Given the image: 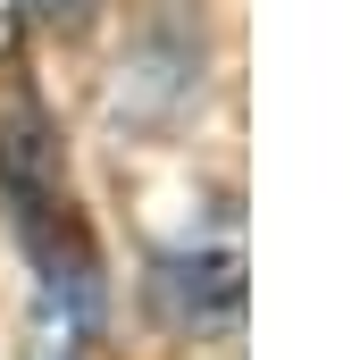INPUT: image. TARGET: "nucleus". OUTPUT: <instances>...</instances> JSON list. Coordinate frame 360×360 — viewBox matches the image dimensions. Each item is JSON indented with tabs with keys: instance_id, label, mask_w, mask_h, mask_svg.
Instances as JSON below:
<instances>
[{
	"instance_id": "nucleus-4",
	"label": "nucleus",
	"mask_w": 360,
	"mask_h": 360,
	"mask_svg": "<svg viewBox=\"0 0 360 360\" xmlns=\"http://www.w3.org/2000/svg\"><path fill=\"white\" fill-rule=\"evenodd\" d=\"M34 25V0H0V68H17V42Z\"/></svg>"
},
{
	"instance_id": "nucleus-1",
	"label": "nucleus",
	"mask_w": 360,
	"mask_h": 360,
	"mask_svg": "<svg viewBox=\"0 0 360 360\" xmlns=\"http://www.w3.org/2000/svg\"><path fill=\"white\" fill-rule=\"evenodd\" d=\"M0 201H8L17 243H25L34 276H42V302L59 319L92 327L101 319V252H92V226L76 210L59 134H51L42 101L17 84V68H0Z\"/></svg>"
},
{
	"instance_id": "nucleus-2",
	"label": "nucleus",
	"mask_w": 360,
	"mask_h": 360,
	"mask_svg": "<svg viewBox=\"0 0 360 360\" xmlns=\"http://www.w3.org/2000/svg\"><path fill=\"white\" fill-rule=\"evenodd\" d=\"M151 310L184 335H218L243 319V235L235 218H218L210 235H184L151 260Z\"/></svg>"
},
{
	"instance_id": "nucleus-3",
	"label": "nucleus",
	"mask_w": 360,
	"mask_h": 360,
	"mask_svg": "<svg viewBox=\"0 0 360 360\" xmlns=\"http://www.w3.org/2000/svg\"><path fill=\"white\" fill-rule=\"evenodd\" d=\"M34 17H42V25H59V34H84L92 17H101V0H34Z\"/></svg>"
}]
</instances>
